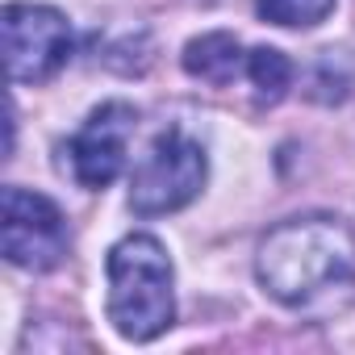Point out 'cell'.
<instances>
[{"label": "cell", "mask_w": 355, "mask_h": 355, "mask_svg": "<svg viewBox=\"0 0 355 355\" xmlns=\"http://www.w3.org/2000/svg\"><path fill=\"white\" fill-rule=\"evenodd\" d=\"M255 276L284 309L326 318L355 293V230L334 214L288 218L263 234Z\"/></svg>", "instance_id": "cell-1"}, {"label": "cell", "mask_w": 355, "mask_h": 355, "mask_svg": "<svg viewBox=\"0 0 355 355\" xmlns=\"http://www.w3.org/2000/svg\"><path fill=\"white\" fill-rule=\"evenodd\" d=\"M109 322L130 343H150L175 322V272L155 234H125L109 259Z\"/></svg>", "instance_id": "cell-2"}, {"label": "cell", "mask_w": 355, "mask_h": 355, "mask_svg": "<svg viewBox=\"0 0 355 355\" xmlns=\"http://www.w3.org/2000/svg\"><path fill=\"white\" fill-rule=\"evenodd\" d=\"M209 180V159L197 138H189L180 125L163 130L142 163L130 175V209L138 218H163L201 197Z\"/></svg>", "instance_id": "cell-3"}, {"label": "cell", "mask_w": 355, "mask_h": 355, "mask_svg": "<svg viewBox=\"0 0 355 355\" xmlns=\"http://www.w3.org/2000/svg\"><path fill=\"white\" fill-rule=\"evenodd\" d=\"M0 30H5V63L13 84H46L71 59V26L51 5H30V0L5 5Z\"/></svg>", "instance_id": "cell-4"}, {"label": "cell", "mask_w": 355, "mask_h": 355, "mask_svg": "<svg viewBox=\"0 0 355 355\" xmlns=\"http://www.w3.org/2000/svg\"><path fill=\"white\" fill-rule=\"evenodd\" d=\"M0 251L13 268L26 272H51L67 259L71 234L59 214V205L42 193L30 189H5V205H0Z\"/></svg>", "instance_id": "cell-5"}, {"label": "cell", "mask_w": 355, "mask_h": 355, "mask_svg": "<svg viewBox=\"0 0 355 355\" xmlns=\"http://www.w3.org/2000/svg\"><path fill=\"white\" fill-rule=\"evenodd\" d=\"M138 125V109L125 105V101H105L101 109L88 113V121L76 130V138L67 142V163H71V175L101 193L109 189L121 167H125V146H130V134Z\"/></svg>", "instance_id": "cell-6"}, {"label": "cell", "mask_w": 355, "mask_h": 355, "mask_svg": "<svg viewBox=\"0 0 355 355\" xmlns=\"http://www.w3.org/2000/svg\"><path fill=\"white\" fill-rule=\"evenodd\" d=\"M184 71L201 84H214V88H230L239 76H247V55H243V42L226 30H214V34H201L184 46Z\"/></svg>", "instance_id": "cell-7"}, {"label": "cell", "mask_w": 355, "mask_h": 355, "mask_svg": "<svg viewBox=\"0 0 355 355\" xmlns=\"http://www.w3.org/2000/svg\"><path fill=\"white\" fill-rule=\"evenodd\" d=\"M247 80H251L259 105H276V101H284V92L293 84V63L276 46H255V51H247Z\"/></svg>", "instance_id": "cell-8"}, {"label": "cell", "mask_w": 355, "mask_h": 355, "mask_svg": "<svg viewBox=\"0 0 355 355\" xmlns=\"http://www.w3.org/2000/svg\"><path fill=\"white\" fill-rule=\"evenodd\" d=\"M330 9H334V0H255V13L280 30H309L326 21Z\"/></svg>", "instance_id": "cell-9"}]
</instances>
